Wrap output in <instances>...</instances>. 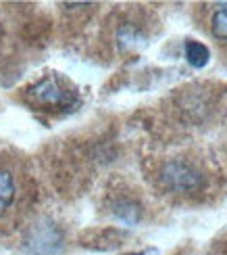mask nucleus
Listing matches in <instances>:
<instances>
[{
	"mask_svg": "<svg viewBox=\"0 0 227 255\" xmlns=\"http://www.w3.org/2000/svg\"><path fill=\"white\" fill-rule=\"evenodd\" d=\"M27 101L42 111H71L77 107V92L59 76H46L25 92Z\"/></svg>",
	"mask_w": 227,
	"mask_h": 255,
	"instance_id": "nucleus-1",
	"label": "nucleus"
},
{
	"mask_svg": "<svg viewBox=\"0 0 227 255\" xmlns=\"http://www.w3.org/2000/svg\"><path fill=\"white\" fill-rule=\"evenodd\" d=\"M158 184L173 195H194L204 186L202 169L188 159H169L158 167Z\"/></svg>",
	"mask_w": 227,
	"mask_h": 255,
	"instance_id": "nucleus-2",
	"label": "nucleus"
},
{
	"mask_svg": "<svg viewBox=\"0 0 227 255\" xmlns=\"http://www.w3.org/2000/svg\"><path fill=\"white\" fill-rule=\"evenodd\" d=\"M59 235L57 230L52 228L50 224H42V226H36L31 230V235L27 239V247H31L34 253H50L55 251V247L59 245Z\"/></svg>",
	"mask_w": 227,
	"mask_h": 255,
	"instance_id": "nucleus-3",
	"label": "nucleus"
},
{
	"mask_svg": "<svg viewBox=\"0 0 227 255\" xmlns=\"http://www.w3.org/2000/svg\"><path fill=\"white\" fill-rule=\"evenodd\" d=\"M17 199V182L10 169L0 167V218L15 205Z\"/></svg>",
	"mask_w": 227,
	"mask_h": 255,
	"instance_id": "nucleus-4",
	"label": "nucleus"
},
{
	"mask_svg": "<svg viewBox=\"0 0 227 255\" xmlns=\"http://www.w3.org/2000/svg\"><path fill=\"white\" fill-rule=\"evenodd\" d=\"M183 50H186V59L192 67H204L209 63V57H211V52L209 48L202 44V42H196V40H188L186 42V46H183Z\"/></svg>",
	"mask_w": 227,
	"mask_h": 255,
	"instance_id": "nucleus-5",
	"label": "nucleus"
},
{
	"mask_svg": "<svg viewBox=\"0 0 227 255\" xmlns=\"http://www.w3.org/2000/svg\"><path fill=\"white\" fill-rule=\"evenodd\" d=\"M209 27H211V34L219 42H227V4H221L213 10Z\"/></svg>",
	"mask_w": 227,
	"mask_h": 255,
	"instance_id": "nucleus-6",
	"label": "nucleus"
},
{
	"mask_svg": "<svg viewBox=\"0 0 227 255\" xmlns=\"http://www.w3.org/2000/svg\"><path fill=\"white\" fill-rule=\"evenodd\" d=\"M115 216L119 220L127 222V224H134V222H138L140 216H142V209H140V205L132 199H119L115 203Z\"/></svg>",
	"mask_w": 227,
	"mask_h": 255,
	"instance_id": "nucleus-7",
	"label": "nucleus"
},
{
	"mask_svg": "<svg viewBox=\"0 0 227 255\" xmlns=\"http://www.w3.org/2000/svg\"><path fill=\"white\" fill-rule=\"evenodd\" d=\"M129 255H158L156 249H144V251H140V253H129Z\"/></svg>",
	"mask_w": 227,
	"mask_h": 255,
	"instance_id": "nucleus-8",
	"label": "nucleus"
}]
</instances>
